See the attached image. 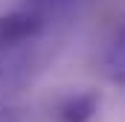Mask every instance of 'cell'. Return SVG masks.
Masks as SVG:
<instances>
[{
  "label": "cell",
  "mask_w": 125,
  "mask_h": 122,
  "mask_svg": "<svg viewBox=\"0 0 125 122\" xmlns=\"http://www.w3.org/2000/svg\"><path fill=\"white\" fill-rule=\"evenodd\" d=\"M44 29H47V20L32 9H18L9 15H0V52L38 38Z\"/></svg>",
  "instance_id": "obj_1"
},
{
  "label": "cell",
  "mask_w": 125,
  "mask_h": 122,
  "mask_svg": "<svg viewBox=\"0 0 125 122\" xmlns=\"http://www.w3.org/2000/svg\"><path fill=\"white\" fill-rule=\"evenodd\" d=\"M102 93L99 90H82L58 102L55 108V122H90L99 113Z\"/></svg>",
  "instance_id": "obj_2"
},
{
  "label": "cell",
  "mask_w": 125,
  "mask_h": 122,
  "mask_svg": "<svg viewBox=\"0 0 125 122\" xmlns=\"http://www.w3.org/2000/svg\"><path fill=\"white\" fill-rule=\"evenodd\" d=\"M122 64H125V47H122V38H119V41H114L111 55H108V73H111L114 81H122V76H125Z\"/></svg>",
  "instance_id": "obj_3"
},
{
  "label": "cell",
  "mask_w": 125,
  "mask_h": 122,
  "mask_svg": "<svg viewBox=\"0 0 125 122\" xmlns=\"http://www.w3.org/2000/svg\"><path fill=\"white\" fill-rule=\"evenodd\" d=\"M0 122H15V116H6V113H3V116H0Z\"/></svg>",
  "instance_id": "obj_4"
}]
</instances>
